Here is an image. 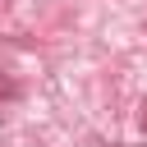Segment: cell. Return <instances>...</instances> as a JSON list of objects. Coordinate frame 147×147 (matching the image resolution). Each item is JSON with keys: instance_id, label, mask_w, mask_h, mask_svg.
Instances as JSON below:
<instances>
[{"instance_id": "1", "label": "cell", "mask_w": 147, "mask_h": 147, "mask_svg": "<svg viewBox=\"0 0 147 147\" xmlns=\"http://www.w3.org/2000/svg\"><path fill=\"white\" fill-rule=\"evenodd\" d=\"M142 129H147V110H142Z\"/></svg>"}]
</instances>
